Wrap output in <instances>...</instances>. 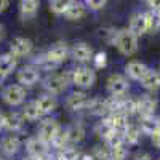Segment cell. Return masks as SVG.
<instances>
[{
    "mask_svg": "<svg viewBox=\"0 0 160 160\" xmlns=\"http://www.w3.org/2000/svg\"><path fill=\"white\" fill-rule=\"evenodd\" d=\"M125 71H127V75L130 78H133V80H142L146 75L149 74L151 69L144 62H141V61H131V62L127 64Z\"/></svg>",
    "mask_w": 160,
    "mask_h": 160,
    "instance_id": "obj_15",
    "label": "cell"
},
{
    "mask_svg": "<svg viewBox=\"0 0 160 160\" xmlns=\"http://www.w3.org/2000/svg\"><path fill=\"white\" fill-rule=\"evenodd\" d=\"M93 157H95V160H108L111 157V152H109V149H102L98 146L93 151Z\"/></svg>",
    "mask_w": 160,
    "mask_h": 160,
    "instance_id": "obj_35",
    "label": "cell"
},
{
    "mask_svg": "<svg viewBox=\"0 0 160 160\" xmlns=\"http://www.w3.org/2000/svg\"><path fill=\"white\" fill-rule=\"evenodd\" d=\"M128 29L135 34L136 37L144 35L146 32H149V29H148V21H146L144 13H138V15H135V16L130 19V28H128Z\"/></svg>",
    "mask_w": 160,
    "mask_h": 160,
    "instance_id": "obj_16",
    "label": "cell"
},
{
    "mask_svg": "<svg viewBox=\"0 0 160 160\" xmlns=\"http://www.w3.org/2000/svg\"><path fill=\"white\" fill-rule=\"evenodd\" d=\"M61 133V125L53 118H48V120H43L40 123V128H38V136L45 139L47 142H53L55 138Z\"/></svg>",
    "mask_w": 160,
    "mask_h": 160,
    "instance_id": "obj_7",
    "label": "cell"
},
{
    "mask_svg": "<svg viewBox=\"0 0 160 160\" xmlns=\"http://www.w3.org/2000/svg\"><path fill=\"white\" fill-rule=\"evenodd\" d=\"M3 35H5V29H3V26L0 24V40L3 38Z\"/></svg>",
    "mask_w": 160,
    "mask_h": 160,
    "instance_id": "obj_43",
    "label": "cell"
},
{
    "mask_svg": "<svg viewBox=\"0 0 160 160\" xmlns=\"http://www.w3.org/2000/svg\"><path fill=\"white\" fill-rule=\"evenodd\" d=\"M108 160H115V158H112V157H109V158H108Z\"/></svg>",
    "mask_w": 160,
    "mask_h": 160,
    "instance_id": "obj_46",
    "label": "cell"
},
{
    "mask_svg": "<svg viewBox=\"0 0 160 160\" xmlns=\"http://www.w3.org/2000/svg\"><path fill=\"white\" fill-rule=\"evenodd\" d=\"M148 5L154 11H160V0H148Z\"/></svg>",
    "mask_w": 160,
    "mask_h": 160,
    "instance_id": "obj_37",
    "label": "cell"
},
{
    "mask_svg": "<svg viewBox=\"0 0 160 160\" xmlns=\"http://www.w3.org/2000/svg\"><path fill=\"white\" fill-rule=\"evenodd\" d=\"M135 160H152V157L148 154V152H141L135 157Z\"/></svg>",
    "mask_w": 160,
    "mask_h": 160,
    "instance_id": "obj_38",
    "label": "cell"
},
{
    "mask_svg": "<svg viewBox=\"0 0 160 160\" xmlns=\"http://www.w3.org/2000/svg\"><path fill=\"white\" fill-rule=\"evenodd\" d=\"M144 16H146V21H148V29L149 31H158L160 29V11H148V13H144Z\"/></svg>",
    "mask_w": 160,
    "mask_h": 160,
    "instance_id": "obj_30",
    "label": "cell"
},
{
    "mask_svg": "<svg viewBox=\"0 0 160 160\" xmlns=\"http://www.w3.org/2000/svg\"><path fill=\"white\" fill-rule=\"evenodd\" d=\"M5 127V115L0 112V128H3Z\"/></svg>",
    "mask_w": 160,
    "mask_h": 160,
    "instance_id": "obj_41",
    "label": "cell"
},
{
    "mask_svg": "<svg viewBox=\"0 0 160 160\" xmlns=\"http://www.w3.org/2000/svg\"><path fill=\"white\" fill-rule=\"evenodd\" d=\"M64 135H66V139H68V144H74V142H78V141L83 139L85 130L80 123H74L69 128L64 130Z\"/></svg>",
    "mask_w": 160,
    "mask_h": 160,
    "instance_id": "obj_20",
    "label": "cell"
},
{
    "mask_svg": "<svg viewBox=\"0 0 160 160\" xmlns=\"http://www.w3.org/2000/svg\"><path fill=\"white\" fill-rule=\"evenodd\" d=\"M26 151H28V154L31 157L43 158V155H47V152H48V142L40 136H34L26 142Z\"/></svg>",
    "mask_w": 160,
    "mask_h": 160,
    "instance_id": "obj_9",
    "label": "cell"
},
{
    "mask_svg": "<svg viewBox=\"0 0 160 160\" xmlns=\"http://www.w3.org/2000/svg\"><path fill=\"white\" fill-rule=\"evenodd\" d=\"M71 56L78 61V62H87L90 59H93V50L90 45H87L85 42H78L72 47L71 50Z\"/></svg>",
    "mask_w": 160,
    "mask_h": 160,
    "instance_id": "obj_14",
    "label": "cell"
},
{
    "mask_svg": "<svg viewBox=\"0 0 160 160\" xmlns=\"http://www.w3.org/2000/svg\"><path fill=\"white\" fill-rule=\"evenodd\" d=\"M109 152H111V157L115 158V160H125V157H127V154H128V151H127L125 146H118V148L109 149Z\"/></svg>",
    "mask_w": 160,
    "mask_h": 160,
    "instance_id": "obj_33",
    "label": "cell"
},
{
    "mask_svg": "<svg viewBox=\"0 0 160 160\" xmlns=\"http://www.w3.org/2000/svg\"><path fill=\"white\" fill-rule=\"evenodd\" d=\"M118 51L125 56H131L138 51V37L133 34L130 29H120L117 31L115 43H114Z\"/></svg>",
    "mask_w": 160,
    "mask_h": 160,
    "instance_id": "obj_1",
    "label": "cell"
},
{
    "mask_svg": "<svg viewBox=\"0 0 160 160\" xmlns=\"http://www.w3.org/2000/svg\"><path fill=\"white\" fill-rule=\"evenodd\" d=\"M35 104L38 106V109L42 111V114H51L53 111L56 109V99L53 98L51 95H42L35 99Z\"/></svg>",
    "mask_w": 160,
    "mask_h": 160,
    "instance_id": "obj_22",
    "label": "cell"
},
{
    "mask_svg": "<svg viewBox=\"0 0 160 160\" xmlns=\"http://www.w3.org/2000/svg\"><path fill=\"white\" fill-rule=\"evenodd\" d=\"M141 85H142L144 88L151 90V91L158 90V88H160V74H158V72L149 71V74L141 80Z\"/></svg>",
    "mask_w": 160,
    "mask_h": 160,
    "instance_id": "obj_26",
    "label": "cell"
},
{
    "mask_svg": "<svg viewBox=\"0 0 160 160\" xmlns=\"http://www.w3.org/2000/svg\"><path fill=\"white\" fill-rule=\"evenodd\" d=\"M16 78L21 83V87H32L38 82L40 75H38V71L34 68V66H24L21 71H18Z\"/></svg>",
    "mask_w": 160,
    "mask_h": 160,
    "instance_id": "obj_10",
    "label": "cell"
},
{
    "mask_svg": "<svg viewBox=\"0 0 160 160\" xmlns=\"http://www.w3.org/2000/svg\"><path fill=\"white\" fill-rule=\"evenodd\" d=\"M115 37H117V31L114 28H102L99 29V38H102L108 43H115Z\"/></svg>",
    "mask_w": 160,
    "mask_h": 160,
    "instance_id": "obj_32",
    "label": "cell"
},
{
    "mask_svg": "<svg viewBox=\"0 0 160 160\" xmlns=\"http://www.w3.org/2000/svg\"><path fill=\"white\" fill-rule=\"evenodd\" d=\"M61 157L64 158V160H80V152L75 149V148H72V146L69 144V146H66V148H62L61 149Z\"/></svg>",
    "mask_w": 160,
    "mask_h": 160,
    "instance_id": "obj_31",
    "label": "cell"
},
{
    "mask_svg": "<svg viewBox=\"0 0 160 160\" xmlns=\"http://www.w3.org/2000/svg\"><path fill=\"white\" fill-rule=\"evenodd\" d=\"M18 66V58L13 53H5L0 55V80H3L5 77H8Z\"/></svg>",
    "mask_w": 160,
    "mask_h": 160,
    "instance_id": "obj_11",
    "label": "cell"
},
{
    "mask_svg": "<svg viewBox=\"0 0 160 160\" xmlns=\"http://www.w3.org/2000/svg\"><path fill=\"white\" fill-rule=\"evenodd\" d=\"M85 2L91 10L98 11V10H102L106 7V2H108V0H85Z\"/></svg>",
    "mask_w": 160,
    "mask_h": 160,
    "instance_id": "obj_36",
    "label": "cell"
},
{
    "mask_svg": "<svg viewBox=\"0 0 160 160\" xmlns=\"http://www.w3.org/2000/svg\"><path fill=\"white\" fill-rule=\"evenodd\" d=\"M64 16L68 18L69 21H77V19H82L85 16V7L78 2H72L68 8V11L64 13Z\"/></svg>",
    "mask_w": 160,
    "mask_h": 160,
    "instance_id": "obj_23",
    "label": "cell"
},
{
    "mask_svg": "<svg viewBox=\"0 0 160 160\" xmlns=\"http://www.w3.org/2000/svg\"><path fill=\"white\" fill-rule=\"evenodd\" d=\"M157 108V101L151 95H142L139 99H136V112L144 117V115H154Z\"/></svg>",
    "mask_w": 160,
    "mask_h": 160,
    "instance_id": "obj_12",
    "label": "cell"
},
{
    "mask_svg": "<svg viewBox=\"0 0 160 160\" xmlns=\"http://www.w3.org/2000/svg\"><path fill=\"white\" fill-rule=\"evenodd\" d=\"M80 160H95V157H93V155H82Z\"/></svg>",
    "mask_w": 160,
    "mask_h": 160,
    "instance_id": "obj_42",
    "label": "cell"
},
{
    "mask_svg": "<svg viewBox=\"0 0 160 160\" xmlns=\"http://www.w3.org/2000/svg\"><path fill=\"white\" fill-rule=\"evenodd\" d=\"M109 122L112 125V128L115 130V133H120L123 135V131L128 128V122H127V115L122 114V112H112L109 114Z\"/></svg>",
    "mask_w": 160,
    "mask_h": 160,
    "instance_id": "obj_21",
    "label": "cell"
},
{
    "mask_svg": "<svg viewBox=\"0 0 160 160\" xmlns=\"http://www.w3.org/2000/svg\"><path fill=\"white\" fill-rule=\"evenodd\" d=\"M71 55V50L68 48V45L58 42L55 45H51L45 55V61L47 64H61L68 59V56Z\"/></svg>",
    "mask_w": 160,
    "mask_h": 160,
    "instance_id": "obj_3",
    "label": "cell"
},
{
    "mask_svg": "<svg viewBox=\"0 0 160 160\" xmlns=\"http://www.w3.org/2000/svg\"><path fill=\"white\" fill-rule=\"evenodd\" d=\"M152 141H154V144L157 146V148H160V130L152 135Z\"/></svg>",
    "mask_w": 160,
    "mask_h": 160,
    "instance_id": "obj_39",
    "label": "cell"
},
{
    "mask_svg": "<svg viewBox=\"0 0 160 160\" xmlns=\"http://www.w3.org/2000/svg\"><path fill=\"white\" fill-rule=\"evenodd\" d=\"M40 2L38 0H21L19 3V13H21V18L22 19H29L34 18L38 11Z\"/></svg>",
    "mask_w": 160,
    "mask_h": 160,
    "instance_id": "obj_19",
    "label": "cell"
},
{
    "mask_svg": "<svg viewBox=\"0 0 160 160\" xmlns=\"http://www.w3.org/2000/svg\"><path fill=\"white\" fill-rule=\"evenodd\" d=\"M42 111L38 109V106L35 104V101L32 102H28L24 106V109H22V117L26 120H31V122H34V120H38L40 117H42Z\"/></svg>",
    "mask_w": 160,
    "mask_h": 160,
    "instance_id": "obj_25",
    "label": "cell"
},
{
    "mask_svg": "<svg viewBox=\"0 0 160 160\" xmlns=\"http://www.w3.org/2000/svg\"><path fill=\"white\" fill-rule=\"evenodd\" d=\"M50 160H64V158H62V157H61V154H56V155H55V157H51V158H50Z\"/></svg>",
    "mask_w": 160,
    "mask_h": 160,
    "instance_id": "obj_44",
    "label": "cell"
},
{
    "mask_svg": "<svg viewBox=\"0 0 160 160\" xmlns=\"http://www.w3.org/2000/svg\"><path fill=\"white\" fill-rule=\"evenodd\" d=\"M8 5H10V0H0V13L7 11Z\"/></svg>",
    "mask_w": 160,
    "mask_h": 160,
    "instance_id": "obj_40",
    "label": "cell"
},
{
    "mask_svg": "<svg viewBox=\"0 0 160 160\" xmlns=\"http://www.w3.org/2000/svg\"><path fill=\"white\" fill-rule=\"evenodd\" d=\"M71 80H72V83H75L77 87L88 88V87H91L93 83H95L96 75H95V71L93 69L82 66V68L74 69V72L71 74Z\"/></svg>",
    "mask_w": 160,
    "mask_h": 160,
    "instance_id": "obj_4",
    "label": "cell"
},
{
    "mask_svg": "<svg viewBox=\"0 0 160 160\" xmlns=\"http://www.w3.org/2000/svg\"><path fill=\"white\" fill-rule=\"evenodd\" d=\"M141 128L136 125H128V128L123 131V139L127 144H138L141 139Z\"/></svg>",
    "mask_w": 160,
    "mask_h": 160,
    "instance_id": "obj_28",
    "label": "cell"
},
{
    "mask_svg": "<svg viewBox=\"0 0 160 160\" xmlns=\"http://www.w3.org/2000/svg\"><path fill=\"white\" fill-rule=\"evenodd\" d=\"M74 0H50V11L55 15H64Z\"/></svg>",
    "mask_w": 160,
    "mask_h": 160,
    "instance_id": "obj_29",
    "label": "cell"
},
{
    "mask_svg": "<svg viewBox=\"0 0 160 160\" xmlns=\"http://www.w3.org/2000/svg\"><path fill=\"white\" fill-rule=\"evenodd\" d=\"M22 123H24L22 117L19 114H16V112H11V114L5 115V127L3 128H7L10 131H18L22 127Z\"/></svg>",
    "mask_w": 160,
    "mask_h": 160,
    "instance_id": "obj_27",
    "label": "cell"
},
{
    "mask_svg": "<svg viewBox=\"0 0 160 160\" xmlns=\"http://www.w3.org/2000/svg\"><path fill=\"white\" fill-rule=\"evenodd\" d=\"M19 148H21V141H19V138L15 136V135H10V136L3 138L2 142H0V151H2L5 155L16 154Z\"/></svg>",
    "mask_w": 160,
    "mask_h": 160,
    "instance_id": "obj_18",
    "label": "cell"
},
{
    "mask_svg": "<svg viewBox=\"0 0 160 160\" xmlns=\"http://www.w3.org/2000/svg\"><path fill=\"white\" fill-rule=\"evenodd\" d=\"M69 78H71L69 74H53L45 78L43 87L50 95H58V93H62L66 90Z\"/></svg>",
    "mask_w": 160,
    "mask_h": 160,
    "instance_id": "obj_2",
    "label": "cell"
},
{
    "mask_svg": "<svg viewBox=\"0 0 160 160\" xmlns=\"http://www.w3.org/2000/svg\"><path fill=\"white\" fill-rule=\"evenodd\" d=\"M32 48H34V43L26 37H16V38H13L11 43H10V53H13L16 58L29 56L32 53Z\"/></svg>",
    "mask_w": 160,
    "mask_h": 160,
    "instance_id": "obj_8",
    "label": "cell"
},
{
    "mask_svg": "<svg viewBox=\"0 0 160 160\" xmlns=\"http://www.w3.org/2000/svg\"><path fill=\"white\" fill-rule=\"evenodd\" d=\"M93 61H95L96 69H102V68H106V64H108V56H106L104 51H99V53H96V55H95Z\"/></svg>",
    "mask_w": 160,
    "mask_h": 160,
    "instance_id": "obj_34",
    "label": "cell"
},
{
    "mask_svg": "<svg viewBox=\"0 0 160 160\" xmlns=\"http://www.w3.org/2000/svg\"><path fill=\"white\" fill-rule=\"evenodd\" d=\"M24 160H45V158H40V157H29V158H24Z\"/></svg>",
    "mask_w": 160,
    "mask_h": 160,
    "instance_id": "obj_45",
    "label": "cell"
},
{
    "mask_svg": "<svg viewBox=\"0 0 160 160\" xmlns=\"http://www.w3.org/2000/svg\"><path fill=\"white\" fill-rule=\"evenodd\" d=\"M91 99L85 95L83 91H75L72 93V95L68 98V101H66V104H68V108L71 111H82V109H87L90 106Z\"/></svg>",
    "mask_w": 160,
    "mask_h": 160,
    "instance_id": "obj_13",
    "label": "cell"
},
{
    "mask_svg": "<svg viewBox=\"0 0 160 160\" xmlns=\"http://www.w3.org/2000/svg\"><path fill=\"white\" fill-rule=\"evenodd\" d=\"M128 80L125 75L120 74H112L108 78V90L112 96H125V93L128 91Z\"/></svg>",
    "mask_w": 160,
    "mask_h": 160,
    "instance_id": "obj_6",
    "label": "cell"
},
{
    "mask_svg": "<svg viewBox=\"0 0 160 160\" xmlns=\"http://www.w3.org/2000/svg\"><path fill=\"white\" fill-rule=\"evenodd\" d=\"M96 135H98L99 138L106 139V141H108L112 135H115V130L112 128L109 118H102L101 122L96 125Z\"/></svg>",
    "mask_w": 160,
    "mask_h": 160,
    "instance_id": "obj_24",
    "label": "cell"
},
{
    "mask_svg": "<svg viewBox=\"0 0 160 160\" xmlns=\"http://www.w3.org/2000/svg\"><path fill=\"white\" fill-rule=\"evenodd\" d=\"M139 128L142 133L152 136L154 133H157L160 130V118H157L155 115H144L139 120Z\"/></svg>",
    "mask_w": 160,
    "mask_h": 160,
    "instance_id": "obj_17",
    "label": "cell"
},
{
    "mask_svg": "<svg viewBox=\"0 0 160 160\" xmlns=\"http://www.w3.org/2000/svg\"><path fill=\"white\" fill-rule=\"evenodd\" d=\"M2 98L8 106H19L26 99V90L21 85H8L2 91Z\"/></svg>",
    "mask_w": 160,
    "mask_h": 160,
    "instance_id": "obj_5",
    "label": "cell"
}]
</instances>
